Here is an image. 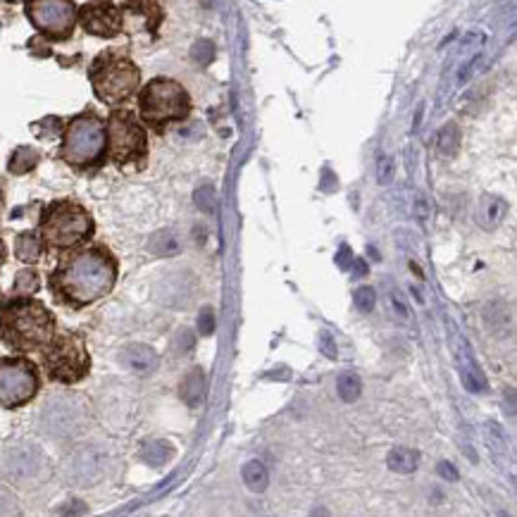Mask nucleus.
I'll use <instances>...</instances> for the list:
<instances>
[{"instance_id":"f257e3e1","label":"nucleus","mask_w":517,"mask_h":517,"mask_svg":"<svg viewBox=\"0 0 517 517\" xmlns=\"http://www.w3.org/2000/svg\"><path fill=\"white\" fill-rule=\"evenodd\" d=\"M117 267L103 250H86L62 264L55 274V288L76 305L103 298L115 284Z\"/></svg>"},{"instance_id":"f03ea898","label":"nucleus","mask_w":517,"mask_h":517,"mask_svg":"<svg viewBox=\"0 0 517 517\" xmlns=\"http://www.w3.org/2000/svg\"><path fill=\"white\" fill-rule=\"evenodd\" d=\"M0 332L10 346L20 348V351H34V348H41L51 341L53 317L36 300H12L0 310Z\"/></svg>"},{"instance_id":"7ed1b4c3","label":"nucleus","mask_w":517,"mask_h":517,"mask_svg":"<svg viewBox=\"0 0 517 517\" xmlns=\"http://www.w3.org/2000/svg\"><path fill=\"white\" fill-rule=\"evenodd\" d=\"M93 231V222L88 213L76 203L62 201L48 208L43 217V239L55 248H69L81 243Z\"/></svg>"},{"instance_id":"20e7f679","label":"nucleus","mask_w":517,"mask_h":517,"mask_svg":"<svg viewBox=\"0 0 517 517\" xmlns=\"http://www.w3.org/2000/svg\"><path fill=\"white\" fill-rule=\"evenodd\" d=\"M189 95L177 81L153 79L141 93V115L150 124H165L189 115Z\"/></svg>"},{"instance_id":"39448f33","label":"nucleus","mask_w":517,"mask_h":517,"mask_svg":"<svg viewBox=\"0 0 517 517\" xmlns=\"http://www.w3.org/2000/svg\"><path fill=\"white\" fill-rule=\"evenodd\" d=\"M93 88L105 103H122L138 86V69L134 62L119 55H103L91 72Z\"/></svg>"},{"instance_id":"423d86ee","label":"nucleus","mask_w":517,"mask_h":517,"mask_svg":"<svg viewBox=\"0 0 517 517\" xmlns=\"http://www.w3.org/2000/svg\"><path fill=\"white\" fill-rule=\"evenodd\" d=\"M105 150V129L98 117L81 115L67 127L62 143V158L74 167L93 165Z\"/></svg>"},{"instance_id":"0eeeda50","label":"nucleus","mask_w":517,"mask_h":517,"mask_svg":"<svg viewBox=\"0 0 517 517\" xmlns=\"http://www.w3.org/2000/svg\"><path fill=\"white\" fill-rule=\"evenodd\" d=\"M46 368L53 380L72 384L81 380L88 370V356L83 341L74 334H62L51 344L46 353Z\"/></svg>"},{"instance_id":"6e6552de","label":"nucleus","mask_w":517,"mask_h":517,"mask_svg":"<svg viewBox=\"0 0 517 517\" xmlns=\"http://www.w3.org/2000/svg\"><path fill=\"white\" fill-rule=\"evenodd\" d=\"M39 377L27 360H0V405L17 408L34 398Z\"/></svg>"},{"instance_id":"1a4fd4ad","label":"nucleus","mask_w":517,"mask_h":517,"mask_svg":"<svg viewBox=\"0 0 517 517\" xmlns=\"http://www.w3.org/2000/svg\"><path fill=\"white\" fill-rule=\"evenodd\" d=\"M27 15L36 29L55 39L67 36L76 22L72 0H27Z\"/></svg>"},{"instance_id":"9d476101","label":"nucleus","mask_w":517,"mask_h":517,"mask_svg":"<svg viewBox=\"0 0 517 517\" xmlns=\"http://www.w3.org/2000/svg\"><path fill=\"white\" fill-rule=\"evenodd\" d=\"M110 153L117 162L136 160L146 153V131L129 112H115L110 117Z\"/></svg>"},{"instance_id":"9b49d317","label":"nucleus","mask_w":517,"mask_h":517,"mask_svg":"<svg viewBox=\"0 0 517 517\" xmlns=\"http://www.w3.org/2000/svg\"><path fill=\"white\" fill-rule=\"evenodd\" d=\"M83 419H86V410L81 408V403L76 398H67V396L46 403L43 412H41V427L53 438L74 436L83 427Z\"/></svg>"},{"instance_id":"f8f14e48","label":"nucleus","mask_w":517,"mask_h":517,"mask_svg":"<svg viewBox=\"0 0 517 517\" xmlns=\"http://www.w3.org/2000/svg\"><path fill=\"white\" fill-rule=\"evenodd\" d=\"M105 472V458L100 450L86 446L76 450L67 462V477L79 486H93Z\"/></svg>"},{"instance_id":"ddd939ff","label":"nucleus","mask_w":517,"mask_h":517,"mask_svg":"<svg viewBox=\"0 0 517 517\" xmlns=\"http://www.w3.org/2000/svg\"><path fill=\"white\" fill-rule=\"evenodd\" d=\"M81 24L88 34L95 36H115L122 27L119 22V12L112 3L107 0H98V3H91L81 10Z\"/></svg>"},{"instance_id":"4468645a","label":"nucleus","mask_w":517,"mask_h":517,"mask_svg":"<svg viewBox=\"0 0 517 517\" xmlns=\"http://www.w3.org/2000/svg\"><path fill=\"white\" fill-rule=\"evenodd\" d=\"M450 336H453V351H455V360H458V368H460V377H462V384H465L467 391H472V394H484L486 389V377L482 375V370H479V365L474 363L472 353H470V346H467V341L462 339L458 329L450 324Z\"/></svg>"},{"instance_id":"2eb2a0df","label":"nucleus","mask_w":517,"mask_h":517,"mask_svg":"<svg viewBox=\"0 0 517 517\" xmlns=\"http://www.w3.org/2000/svg\"><path fill=\"white\" fill-rule=\"evenodd\" d=\"M3 462H5V470H8L12 477L24 479V477H34V474L41 470L43 455H41L34 446H17L5 453Z\"/></svg>"},{"instance_id":"dca6fc26","label":"nucleus","mask_w":517,"mask_h":517,"mask_svg":"<svg viewBox=\"0 0 517 517\" xmlns=\"http://www.w3.org/2000/svg\"><path fill=\"white\" fill-rule=\"evenodd\" d=\"M119 360H122V365L131 372H136V375L146 377V375H153L155 370H158V353L153 351L150 346L146 344H129L122 348V353H119Z\"/></svg>"},{"instance_id":"f3484780","label":"nucleus","mask_w":517,"mask_h":517,"mask_svg":"<svg viewBox=\"0 0 517 517\" xmlns=\"http://www.w3.org/2000/svg\"><path fill=\"white\" fill-rule=\"evenodd\" d=\"M508 203L501 196H484L477 208V222L482 229H496L506 220Z\"/></svg>"},{"instance_id":"a211bd4d","label":"nucleus","mask_w":517,"mask_h":517,"mask_svg":"<svg viewBox=\"0 0 517 517\" xmlns=\"http://www.w3.org/2000/svg\"><path fill=\"white\" fill-rule=\"evenodd\" d=\"M179 396L189 408H198L206 398V375L203 370H191L184 377L182 387H179Z\"/></svg>"},{"instance_id":"6ab92c4d","label":"nucleus","mask_w":517,"mask_h":517,"mask_svg":"<svg viewBox=\"0 0 517 517\" xmlns=\"http://www.w3.org/2000/svg\"><path fill=\"white\" fill-rule=\"evenodd\" d=\"M141 458L148 462L150 467H162L174 458V448L170 441H162V438H150L141 446Z\"/></svg>"},{"instance_id":"aec40b11","label":"nucleus","mask_w":517,"mask_h":517,"mask_svg":"<svg viewBox=\"0 0 517 517\" xmlns=\"http://www.w3.org/2000/svg\"><path fill=\"white\" fill-rule=\"evenodd\" d=\"M148 250L158 257H174V255H179V250H182V243H179L177 234H174L172 229H162V231H155L153 236H150Z\"/></svg>"},{"instance_id":"412c9836","label":"nucleus","mask_w":517,"mask_h":517,"mask_svg":"<svg viewBox=\"0 0 517 517\" xmlns=\"http://www.w3.org/2000/svg\"><path fill=\"white\" fill-rule=\"evenodd\" d=\"M241 474H243L246 486H248L253 494H262V491L267 489L269 472H267V467H264V462H260V460H248L243 465V472Z\"/></svg>"},{"instance_id":"4be33fe9","label":"nucleus","mask_w":517,"mask_h":517,"mask_svg":"<svg viewBox=\"0 0 517 517\" xmlns=\"http://www.w3.org/2000/svg\"><path fill=\"white\" fill-rule=\"evenodd\" d=\"M419 455L410 448H394L387 458V465L398 474H410L417 470Z\"/></svg>"},{"instance_id":"5701e85b","label":"nucleus","mask_w":517,"mask_h":517,"mask_svg":"<svg viewBox=\"0 0 517 517\" xmlns=\"http://www.w3.org/2000/svg\"><path fill=\"white\" fill-rule=\"evenodd\" d=\"M458 146H460V129H458V124L448 122L446 127L438 131V136H436V148H438V153H441V155H446V158H450V155L458 153Z\"/></svg>"},{"instance_id":"b1692460","label":"nucleus","mask_w":517,"mask_h":517,"mask_svg":"<svg viewBox=\"0 0 517 517\" xmlns=\"http://www.w3.org/2000/svg\"><path fill=\"white\" fill-rule=\"evenodd\" d=\"M41 250H43V243H41V239H36L34 234H22L20 239H17V246H15V253L20 260L24 262H36L41 257Z\"/></svg>"},{"instance_id":"393cba45","label":"nucleus","mask_w":517,"mask_h":517,"mask_svg":"<svg viewBox=\"0 0 517 517\" xmlns=\"http://www.w3.org/2000/svg\"><path fill=\"white\" fill-rule=\"evenodd\" d=\"M336 391H339L341 401L353 403L360 398V394H363V382H360V377L356 372H344V375L339 377V382H336Z\"/></svg>"},{"instance_id":"a878e982","label":"nucleus","mask_w":517,"mask_h":517,"mask_svg":"<svg viewBox=\"0 0 517 517\" xmlns=\"http://www.w3.org/2000/svg\"><path fill=\"white\" fill-rule=\"evenodd\" d=\"M486 443L491 446V453L496 455V458H506L510 453V446H508V438L503 434V429L498 427L496 422H489L486 424Z\"/></svg>"},{"instance_id":"bb28decb","label":"nucleus","mask_w":517,"mask_h":517,"mask_svg":"<svg viewBox=\"0 0 517 517\" xmlns=\"http://www.w3.org/2000/svg\"><path fill=\"white\" fill-rule=\"evenodd\" d=\"M194 201H196V208L201 210V213L215 215V210H217V191H215L213 184H203L196 189Z\"/></svg>"},{"instance_id":"cd10ccee","label":"nucleus","mask_w":517,"mask_h":517,"mask_svg":"<svg viewBox=\"0 0 517 517\" xmlns=\"http://www.w3.org/2000/svg\"><path fill=\"white\" fill-rule=\"evenodd\" d=\"M36 162H39V153L34 148H20L10 160V172L15 174H24L29 170H34Z\"/></svg>"},{"instance_id":"c85d7f7f","label":"nucleus","mask_w":517,"mask_h":517,"mask_svg":"<svg viewBox=\"0 0 517 517\" xmlns=\"http://www.w3.org/2000/svg\"><path fill=\"white\" fill-rule=\"evenodd\" d=\"M217 55V51H215V43L208 39L203 41H196L194 48H191V60H194L196 65H201V67H208L210 62Z\"/></svg>"},{"instance_id":"c756f323","label":"nucleus","mask_w":517,"mask_h":517,"mask_svg":"<svg viewBox=\"0 0 517 517\" xmlns=\"http://www.w3.org/2000/svg\"><path fill=\"white\" fill-rule=\"evenodd\" d=\"M353 303L360 312H372L377 305V293L372 286H360L356 293H353Z\"/></svg>"},{"instance_id":"7c9ffc66","label":"nucleus","mask_w":517,"mask_h":517,"mask_svg":"<svg viewBox=\"0 0 517 517\" xmlns=\"http://www.w3.org/2000/svg\"><path fill=\"white\" fill-rule=\"evenodd\" d=\"M394 158L391 155H382L380 162H377V182H380L382 186H389L391 182H394Z\"/></svg>"},{"instance_id":"2f4dec72","label":"nucleus","mask_w":517,"mask_h":517,"mask_svg":"<svg viewBox=\"0 0 517 517\" xmlns=\"http://www.w3.org/2000/svg\"><path fill=\"white\" fill-rule=\"evenodd\" d=\"M198 332H201V336L215 334V310L210 305H206L198 315Z\"/></svg>"},{"instance_id":"473e14b6","label":"nucleus","mask_w":517,"mask_h":517,"mask_svg":"<svg viewBox=\"0 0 517 517\" xmlns=\"http://www.w3.org/2000/svg\"><path fill=\"white\" fill-rule=\"evenodd\" d=\"M36 288H39V279H36L34 272H20L17 274V284H15V291L17 293H34Z\"/></svg>"},{"instance_id":"72a5a7b5","label":"nucleus","mask_w":517,"mask_h":517,"mask_svg":"<svg viewBox=\"0 0 517 517\" xmlns=\"http://www.w3.org/2000/svg\"><path fill=\"white\" fill-rule=\"evenodd\" d=\"M479 62H482V55H479V53H477V55H472L465 65H462L460 72H458V86H465V83L472 79V74H474V72H477Z\"/></svg>"},{"instance_id":"f704fd0d","label":"nucleus","mask_w":517,"mask_h":517,"mask_svg":"<svg viewBox=\"0 0 517 517\" xmlns=\"http://www.w3.org/2000/svg\"><path fill=\"white\" fill-rule=\"evenodd\" d=\"M317 344H320V351H322L324 358L336 360V356H339V353H336V341H334V336L327 332V329L320 332V336H317Z\"/></svg>"},{"instance_id":"c9c22d12","label":"nucleus","mask_w":517,"mask_h":517,"mask_svg":"<svg viewBox=\"0 0 517 517\" xmlns=\"http://www.w3.org/2000/svg\"><path fill=\"white\" fill-rule=\"evenodd\" d=\"M412 210H415V217H417L419 224H427V220H429V203H427V198L422 194L415 196Z\"/></svg>"},{"instance_id":"e433bc0d","label":"nucleus","mask_w":517,"mask_h":517,"mask_svg":"<svg viewBox=\"0 0 517 517\" xmlns=\"http://www.w3.org/2000/svg\"><path fill=\"white\" fill-rule=\"evenodd\" d=\"M389 303L394 305V310H396V315L401 317V320H408V317H410V310H408V303L405 300H403V296L398 291H391V296H389Z\"/></svg>"},{"instance_id":"4c0bfd02","label":"nucleus","mask_w":517,"mask_h":517,"mask_svg":"<svg viewBox=\"0 0 517 517\" xmlns=\"http://www.w3.org/2000/svg\"><path fill=\"white\" fill-rule=\"evenodd\" d=\"M177 344H179V348H182V353L191 351V348H194V334H191L189 329H182L177 336Z\"/></svg>"},{"instance_id":"58836bf2","label":"nucleus","mask_w":517,"mask_h":517,"mask_svg":"<svg viewBox=\"0 0 517 517\" xmlns=\"http://www.w3.org/2000/svg\"><path fill=\"white\" fill-rule=\"evenodd\" d=\"M438 474H441L443 479H450V482H458V472H455V467L450 465V462H441V465H438Z\"/></svg>"},{"instance_id":"ea45409f","label":"nucleus","mask_w":517,"mask_h":517,"mask_svg":"<svg viewBox=\"0 0 517 517\" xmlns=\"http://www.w3.org/2000/svg\"><path fill=\"white\" fill-rule=\"evenodd\" d=\"M348 255H351V250H348V246H341V253H339V257H336V264H339V267H346Z\"/></svg>"},{"instance_id":"a19ab883","label":"nucleus","mask_w":517,"mask_h":517,"mask_svg":"<svg viewBox=\"0 0 517 517\" xmlns=\"http://www.w3.org/2000/svg\"><path fill=\"white\" fill-rule=\"evenodd\" d=\"M5 257V246H3V241H0V260H3Z\"/></svg>"}]
</instances>
